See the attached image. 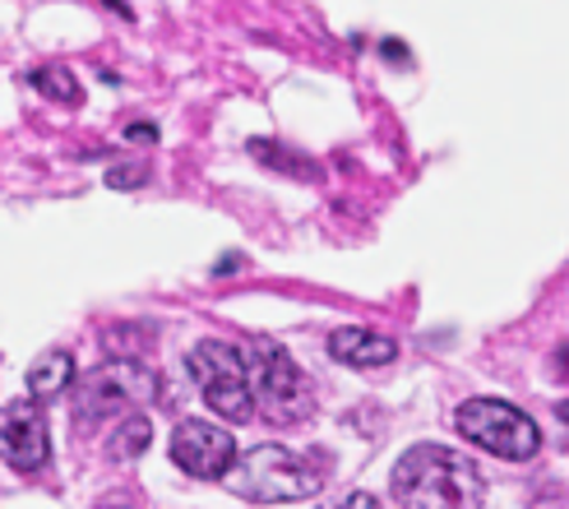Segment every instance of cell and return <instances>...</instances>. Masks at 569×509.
<instances>
[{
  "mask_svg": "<svg viewBox=\"0 0 569 509\" xmlns=\"http://www.w3.org/2000/svg\"><path fill=\"white\" fill-rule=\"evenodd\" d=\"M389 496L412 509H477L487 500V477L449 445H412L393 463Z\"/></svg>",
  "mask_w": 569,
  "mask_h": 509,
  "instance_id": "6da1fadb",
  "label": "cell"
},
{
  "mask_svg": "<svg viewBox=\"0 0 569 509\" xmlns=\"http://www.w3.org/2000/svg\"><path fill=\"white\" fill-rule=\"evenodd\" d=\"M222 487L250 505H297L325 487V472L288 445H254L237 455Z\"/></svg>",
  "mask_w": 569,
  "mask_h": 509,
  "instance_id": "7a4b0ae2",
  "label": "cell"
},
{
  "mask_svg": "<svg viewBox=\"0 0 569 509\" xmlns=\"http://www.w3.org/2000/svg\"><path fill=\"white\" fill-rule=\"evenodd\" d=\"M241 352H246V380L254 393V412L278 421V427H297V421L316 412V380L288 357V348L269 343V338H254Z\"/></svg>",
  "mask_w": 569,
  "mask_h": 509,
  "instance_id": "3957f363",
  "label": "cell"
},
{
  "mask_svg": "<svg viewBox=\"0 0 569 509\" xmlns=\"http://www.w3.org/2000/svg\"><path fill=\"white\" fill-rule=\"evenodd\" d=\"M453 427H459V436L468 445L487 449V455H496L505 463H528L537 449H542V431H537V421L523 408L505 403V399H487V393L459 403Z\"/></svg>",
  "mask_w": 569,
  "mask_h": 509,
  "instance_id": "277c9868",
  "label": "cell"
},
{
  "mask_svg": "<svg viewBox=\"0 0 569 509\" xmlns=\"http://www.w3.org/2000/svg\"><path fill=\"white\" fill-rule=\"evenodd\" d=\"M186 371L194 376L204 403L222 417L241 427V421L254 417V393H250V380H246V352L237 343H222V338H204L186 352Z\"/></svg>",
  "mask_w": 569,
  "mask_h": 509,
  "instance_id": "5b68a950",
  "label": "cell"
},
{
  "mask_svg": "<svg viewBox=\"0 0 569 509\" xmlns=\"http://www.w3.org/2000/svg\"><path fill=\"white\" fill-rule=\"evenodd\" d=\"M158 389L162 380L153 371H144V366H134L130 357H117V361H107L102 371H93L89 380L79 385L74 393V421L79 427H89V421H117L134 408H144L158 399Z\"/></svg>",
  "mask_w": 569,
  "mask_h": 509,
  "instance_id": "8992f818",
  "label": "cell"
},
{
  "mask_svg": "<svg viewBox=\"0 0 569 509\" xmlns=\"http://www.w3.org/2000/svg\"><path fill=\"white\" fill-rule=\"evenodd\" d=\"M167 455H172V463L186 477H194V482H222L227 468L237 463V436L227 427H213V421L190 417L172 431Z\"/></svg>",
  "mask_w": 569,
  "mask_h": 509,
  "instance_id": "52a82bcc",
  "label": "cell"
},
{
  "mask_svg": "<svg viewBox=\"0 0 569 509\" xmlns=\"http://www.w3.org/2000/svg\"><path fill=\"white\" fill-rule=\"evenodd\" d=\"M0 459H6L14 472H42L51 463V431L42 417V399H14L6 412H0Z\"/></svg>",
  "mask_w": 569,
  "mask_h": 509,
  "instance_id": "ba28073f",
  "label": "cell"
},
{
  "mask_svg": "<svg viewBox=\"0 0 569 509\" xmlns=\"http://www.w3.org/2000/svg\"><path fill=\"white\" fill-rule=\"evenodd\" d=\"M329 357L338 366H352V371H380V366H389L398 357V343L385 338V333H376V329L348 325V329L329 333Z\"/></svg>",
  "mask_w": 569,
  "mask_h": 509,
  "instance_id": "9c48e42d",
  "label": "cell"
},
{
  "mask_svg": "<svg viewBox=\"0 0 569 509\" xmlns=\"http://www.w3.org/2000/svg\"><path fill=\"white\" fill-rule=\"evenodd\" d=\"M28 393L33 399H61V393L74 385V357L70 352H42L33 366H28Z\"/></svg>",
  "mask_w": 569,
  "mask_h": 509,
  "instance_id": "30bf717a",
  "label": "cell"
},
{
  "mask_svg": "<svg viewBox=\"0 0 569 509\" xmlns=\"http://www.w3.org/2000/svg\"><path fill=\"white\" fill-rule=\"evenodd\" d=\"M149 440H153L149 417H144V412H126V417H117V427H111V436H107V455L130 463V459L144 455Z\"/></svg>",
  "mask_w": 569,
  "mask_h": 509,
  "instance_id": "8fae6325",
  "label": "cell"
},
{
  "mask_svg": "<svg viewBox=\"0 0 569 509\" xmlns=\"http://www.w3.org/2000/svg\"><path fill=\"white\" fill-rule=\"evenodd\" d=\"M33 89L42 98H51V102H61V107H74L83 98V89H79V79H74L70 66H42V70H33Z\"/></svg>",
  "mask_w": 569,
  "mask_h": 509,
  "instance_id": "7c38bea8",
  "label": "cell"
},
{
  "mask_svg": "<svg viewBox=\"0 0 569 509\" xmlns=\"http://www.w3.org/2000/svg\"><path fill=\"white\" fill-rule=\"evenodd\" d=\"M250 153H254V158H264L269 167L278 162V172H292V177H320V172H316V162H306V158L288 153L282 144H269V139H254V144H250Z\"/></svg>",
  "mask_w": 569,
  "mask_h": 509,
  "instance_id": "4fadbf2b",
  "label": "cell"
},
{
  "mask_svg": "<svg viewBox=\"0 0 569 509\" xmlns=\"http://www.w3.org/2000/svg\"><path fill=\"white\" fill-rule=\"evenodd\" d=\"M144 181H149V167L144 162H117L107 172V186L111 190H134V186H144Z\"/></svg>",
  "mask_w": 569,
  "mask_h": 509,
  "instance_id": "5bb4252c",
  "label": "cell"
},
{
  "mask_svg": "<svg viewBox=\"0 0 569 509\" xmlns=\"http://www.w3.org/2000/svg\"><path fill=\"white\" fill-rule=\"evenodd\" d=\"M126 139H134V144H158V130L149 121H134V126H126Z\"/></svg>",
  "mask_w": 569,
  "mask_h": 509,
  "instance_id": "9a60e30c",
  "label": "cell"
},
{
  "mask_svg": "<svg viewBox=\"0 0 569 509\" xmlns=\"http://www.w3.org/2000/svg\"><path fill=\"white\" fill-rule=\"evenodd\" d=\"M380 51H389V61H398V66L408 61V47L403 42H380Z\"/></svg>",
  "mask_w": 569,
  "mask_h": 509,
  "instance_id": "2e32d148",
  "label": "cell"
},
{
  "mask_svg": "<svg viewBox=\"0 0 569 509\" xmlns=\"http://www.w3.org/2000/svg\"><path fill=\"white\" fill-rule=\"evenodd\" d=\"M232 269H241V255H222L213 273H232Z\"/></svg>",
  "mask_w": 569,
  "mask_h": 509,
  "instance_id": "e0dca14e",
  "label": "cell"
},
{
  "mask_svg": "<svg viewBox=\"0 0 569 509\" xmlns=\"http://www.w3.org/2000/svg\"><path fill=\"white\" fill-rule=\"evenodd\" d=\"M556 366H560V376L569 380V343H560V348H556Z\"/></svg>",
  "mask_w": 569,
  "mask_h": 509,
  "instance_id": "ac0fdd59",
  "label": "cell"
},
{
  "mask_svg": "<svg viewBox=\"0 0 569 509\" xmlns=\"http://www.w3.org/2000/svg\"><path fill=\"white\" fill-rule=\"evenodd\" d=\"M560 417H565V421H569V399H565V403H560Z\"/></svg>",
  "mask_w": 569,
  "mask_h": 509,
  "instance_id": "d6986e66",
  "label": "cell"
}]
</instances>
